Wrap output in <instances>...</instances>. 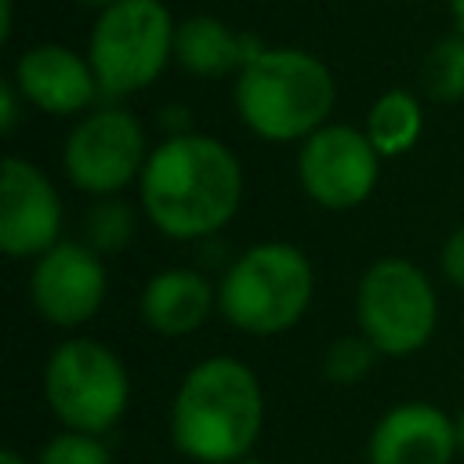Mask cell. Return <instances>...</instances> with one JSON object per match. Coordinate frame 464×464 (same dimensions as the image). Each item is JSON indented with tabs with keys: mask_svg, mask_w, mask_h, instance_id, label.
<instances>
[{
	"mask_svg": "<svg viewBox=\"0 0 464 464\" xmlns=\"http://www.w3.org/2000/svg\"><path fill=\"white\" fill-rule=\"evenodd\" d=\"M149 225L178 243L221 232L243 203V167L236 152L210 134H170L160 141L138 178Z\"/></svg>",
	"mask_w": 464,
	"mask_h": 464,
	"instance_id": "1",
	"label": "cell"
},
{
	"mask_svg": "<svg viewBox=\"0 0 464 464\" xmlns=\"http://www.w3.org/2000/svg\"><path fill=\"white\" fill-rule=\"evenodd\" d=\"M265 428L257 373L232 355L199 359L170 399V442L199 464H236L254 453Z\"/></svg>",
	"mask_w": 464,
	"mask_h": 464,
	"instance_id": "2",
	"label": "cell"
},
{
	"mask_svg": "<svg viewBox=\"0 0 464 464\" xmlns=\"http://www.w3.org/2000/svg\"><path fill=\"white\" fill-rule=\"evenodd\" d=\"M334 98L330 69L297 47H261L232 87L239 120L265 141H304L326 127Z\"/></svg>",
	"mask_w": 464,
	"mask_h": 464,
	"instance_id": "3",
	"label": "cell"
},
{
	"mask_svg": "<svg viewBox=\"0 0 464 464\" xmlns=\"http://www.w3.org/2000/svg\"><path fill=\"white\" fill-rule=\"evenodd\" d=\"M315 294V268L294 243L246 246L218 283V312L250 337H272L301 323Z\"/></svg>",
	"mask_w": 464,
	"mask_h": 464,
	"instance_id": "4",
	"label": "cell"
},
{
	"mask_svg": "<svg viewBox=\"0 0 464 464\" xmlns=\"http://www.w3.org/2000/svg\"><path fill=\"white\" fill-rule=\"evenodd\" d=\"M174 18L160 0H116L91 29L87 62L102 98H127L149 87L174 58Z\"/></svg>",
	"mask_w": 464,
	"mask_h": 464,
	"instance_id": "5",
	"label": "cell"
},
{
	"mask_svg": "<svg viewBox=\"0 0 464 464\" xmlns=\"http://www.w3.org/2000/svg\"><path fill=\"white\" fill-rule=\"evenodd\" d=\"M44 399L69 431L105 435L127 413L130 377L109 344L69 337L44 362Z\"/></svg>",
	"mask_w": 464,
	"mask_h": 464,
	"instance_id": "6",
	"label": "cell"
},
{
	"mask_svg": "<svg viewBox=\"0 0 464 464\" xmlns=\"http://www.w3.org/2000/svg\"><path fill=\"white\" fill-rule=\"evenodd\" d=\"M359 334L392 359L420 352L439 323V297L420 265L406 257H377L355 286Z\"/></svg>",
	"mask_w": 464,
	"mask_h": 464,
	"instance_id": "7",
	"label": "cell"
},
{
	"mask_svg": "<svg viewBox=\"0 0 464 464\" xmlns=\"http://www.w3.org/2000/svg\"><path fill=\"white\" fill-rule=\"evenodd\" d=\"M149 152L138 116L120 105H102L69 130L62 167L80 192L105 199L141 178Z\"/></svg>",
	"mask_w": 464,
	"mask_h": 464,
	"instance_id": "8",
	"label": "cell"
},
{
	"mask_svg": "<svg viewBox=\"0 0 464 464\" xmlns=\"http://www.w3.org/2000/svg\"><path fill=\"white\" fill-rule=\"evenodd\" d=\"M297 178L304 196L323 210H355L377 188L381 152L370 145L366 130L326 123L301 141Z\"/></svg>",
	"mask_w": 464,
	"mask_h": 464,
	"instance_id": "9",
	"label": "cell"
},
{
	"mask_svg": "<svg viewBox=\"0 0 464 464\" xmlns=\"http://www.w3.org/2000/svg\"><path fill=\"white\" fill-rule=\"evenodd\" d=\"M109 290V272L102 254L87 243L62 239L33 261L29 272V301L44 323L58 330H76L98 315Z\"/></svg>",
	"mask_w": 464,
	"mask_h": 464,
	"instance_id": "10",
	"label": "cell"
},
{
	"mask_svg": "<svg viewBox=\"0 0 464 464\" xmlns=\"http://www.w3.org/2000/svg\"><path fill=\"white\" fill-rule=\"evenodd\" d=\"M62 232V199L54 181L29 160L7 156L0 170V250L7 257H40Z\"/></svg>",
	"mask_w": 464,
	"mask_h": 464,
	"instance_id": "11",
	"label": "cell"
},
{
	"mask_svg": "<svg viewBox=\"0 0 464 464\" xmlns=\"http://www.w3.org/2000/svg\"><path fill=\"white\" fill-rule=\"evenodd\" d=\"M11 80L25 98V105L47 116H76L91 109L94 98L102 94L91 62L62 44H36L22 51Z\"/></svg>",
	"mask_w": 464,
	"mask_h": 464,
	"instance_id": "12",
	"label": "cell"
},
{
	"mask_svg": "<svg viewBox=\"0 0 464 464\" xmlns=\"http://www.w3.org/2000/svg\"><path fill=\"white\" fill-rule=\"evenodd\" d=\"M453 417L431 402L392 406L366 439V464H453Z\"/></svg>",
	"mask_w": 464,
	"mask_h": 464,
	"instance_id": "13",
	"label": "cell"
},
{
	"mask_svg": "<svg viewBox=\"0 0 464 464\" xmlns=\"http://www.w3.org/2000/svg\"><path fill=\"white\" fill-rule=\"evenodd\" d=\"M214 308H218V286L196 268H163L145 283L138 297L141 323L160 337L196 334Z\"/></svg>",
	"mask_w": 464,
	"mask_h": 464,
	"instance_id": "14",
	"label": "cell"
},
{
	"mask_svg": "<svg viewBox=\"0 0 464 464\" xmlns=\"http://www.w3.org/2000/svg\"><path fill=\"white\" fill-rule=\"evenodd\" d=\"M261 51V44L246 33H236L232 25H225L214 14H188L185 22H178L174 33V58L185 72L192 76H228L239 72L254 54Z\"/></svg>",
	"mask_w": 464,
	"mask_h": 464,
	"instance_id": "15",
	"label": "cell"
},
{
	"mask_svg": "<svg viewBox=\"0 0 464 464\" xmlns=\"http://www.w3.org/2000/svg\"><path fill=\"white\" fill-rule=\"evenodd\" d=\"M366 138L370 145L381 152V160H392V156H402L417 145L420 130H424V112H420V102L402 91V87H392L384 91L370 112H366Z\"/></svg>",
	"mask_w": 464,
	"mask_h": 464,
	"instance_id": "16",
	"label": "cell"
},
{
	"mask_svg": "<svg viewBox=\"0 0 464 464\" xmlns=\"http://www.w3.org/2000/svg\"><path fill=\"white\" fill-rule=\"evenodd\" d=\"M424 91L435 102L464 98V33H450L424 58Z\"/></svg>",
	"mask_w": 464,
	"mask_h": 464,
	"instance_id": "17",
	"label": "cell"
},
{
	"mask_svg": "<svg viewBox=\"0 0 464 464\" xmlns=\"http://www.w3.org/2000/svg\"><path fill=\"white\" fill-rule=\"evenodd\" d=\"M83 236H87V246L98 250V254H116L130 243L134 236V210L112 196L98 199L87 214H83Z\"/></svg>",
	"mask_w": 464,
	"mask_h": 464,
	"instance_id": "18",
	"label": "cell"
},
{
	"mask_svg": "<svg viewBox=\"0 0 464 464\" xmlns=\"http://www.w3.org/2000/svg\"><path fill=\"white\" fill-rule=\"evenodd\" d=\"M377 355H381V352H377L362 334L337 337V341H330V348H326V355H323V373H326V381H334V384H359V381L370 377Z\"/></svg>",
	"mask_w": 464,
	"mask_h": 464,
	"instance_id": "19",
	"label": "cell"
},
{
	"mask_svg": "<svg viewBox=\"0 0 464 464\" xmlns=\"http://www.w3.org/2000/svg\"><path fill=\"white\" fill-rule=\"evenodd\" d=\"M33 464H112V453L109 446L98 439V435H87V431H58L51 435L36 460Z\"/></svg>",
	"mask_w": 464,
	"mask_h": 464,
	"instance_id": "20",
	"label": "cell"
},
{
	"mask_svg": "<svg viewBox=\"0 0 464 464\" xmlns=\"http://www.w3.org/2000/svg\"><path fill=\"white\" fill-rule=\"evenodd\" d=\"M442 276L464 290V225L450 232V239L442 243Z\"/></svg>",
	"mask_w": 464,
	"mask_h": 464,
	"instance_id": "21",
	"label": "cell"
},
{
	"mask_svg": "<svg viewBox=\"0 0 464 464\" xmlns=\"http://www.w3.org/2000/svg\"><path fill=\"white\" fill-rule=\"evenodd\" d=\"M18 102H25V98L18 94L14 80H4L0 83V130L4 134H14V127H18Z\"/></svg>",
	"mask_w": 464,
	"mask_h": 464,
	"instance_id": "22",
	"label": "cell"
},
{
	"mask_svg": "<svg viewBox=\"0 0 464 464\" xmlns=\"http://www.w3.org/2000/svg\"><path fill=\"white\" fill-rule=\"evenodd\" d=\"M11 18H14V4L0 0V40H11Z\"/></svg>",
	"mask_w": 464,
	"mask_h": 464,
	"instance_id": "23",
	"label": "cell"
},
{
	"mask_svg": "<svg viewBox=\"0 0 464 464\" xmlns=\"http://www.w3.org/2000/svg\"><path fill=\"white\" fill-rule=\"evenodd\" d=\"M450 14H453L457 33H464V0H450Z\"/></svg>",
	"mask_w": 464,
	"mask_h": 464,
	"instance_id": "24",
	"label": "cell"
},
{
	"mask_svg": "<svg viewBox=\"0 0 464 464\" xmlns=\"http://www.w3.org/2000/svg\"><path fill=\"white\" fill-rule=\"evenodd\" d=\"M0 464H29V460H25L18 450H4V453H0Z\"/></svg>",
	"mask_w": 464,
	"mask_h": 464,
	"instance_id": "25",
	"label": "cell"
},
{
	"mask_svg": "<svg viewBox=\"0 0 464 464\" xmlns=\"http://www.w3.org/2000/svg\"><path fill=\"white\" fill-rule=\"evenodd\" d=\"M453 428H457V450L464 453V410L453 417Z\"/></svg>",
	"mask_w": 464,
	"mask_h": 464,
	"instance_id": "26",
	"label": "cell"
},
{
	"mask_svg": "<svg viewBox=\"0 0 464 464\" xmlns=\"http://www.w3.org/2000/svg\"><path fill=\"white\" fill-rule=\"evenodd\" d=\"M80 4H91V7H102V11H105V7H112L116 0H80Z\"/></svg>",
	"mask_w": 464,
	"mask_h": 464,
	"instance_id": "27",
	"label": "cell"
},
{
	"mask_svg": "<svg viewBox=\"0 0 464 464\" xmlns=\"http://www.w3.org/2000/svg\"><path fill=\"white\" fill-rule=\"evenodd\" d=\"M236 464H265V460H261V457H254V453H250V457H243V460H236Z\"/></svg>",
	"mask_w": 464,
	"mask_h": 464,
	"instance_id": "28",
	"label": "cell"
}]
</instances>
